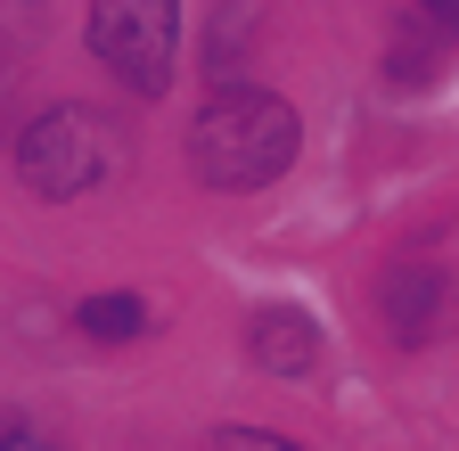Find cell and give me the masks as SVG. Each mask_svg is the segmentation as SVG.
Instances as JSON below:
<instances>
[{"instance_id": "6da1fadb", "label": "cell", "mask_w": 459, "mask_h": 451, "mask_svg": "<svg viewBox=\"0 0 459 451\" xmlns=\"http://www.w3.org/2000/svg\"><path fill=\"white\" fill-rule=\"evenodd\" d=\"M296 107L279 91H213L189 132V164L205 189H271L296 164Z\"/></svg>"}, {"instance_id": "7a4b0ae2", "label": "cell", "mask_w": 459, "mask_h": 451, "mask_svg": "<svg viewBox=\"0 0 459 451\" xmlns=\"http://www.w3.org/2000/svg\"><path fill=\"white\" fill-rule=\"evenodd\" d=\"M91 49L115 82L156 99L172 82V49H181V0H91Z\"/></svg>"}, {"instance_id": "3957f363", "label": "cell", "mask_w": 459, "mask_h": 451, "mask_svg": "<svg viewBox=\"0 0 459 451\" xmlns=\"http://www.w3.org/2000/svg\"><path fill=\"white\" fill-rule=\"evenodd\" d=\"M107 164H115V140L91 107H49L17 140V173L33 197H82L91 181H107Z\"/></svg>"}, {"instance_id": "277c9868", "label": "cell", "mask_w": 459, "mask_h": 451, "mask_svg": "<svg viewBox=\"0 0 459 451\" xmlns=\"http://www.w3.org/2000/svg\"><path fill=\"white\" fill-rule=\"evenodd\" d=\"M377 312L402 345H435L443 328H459V271L443 263H402L385 288H377Z\"/></svg>"}, {"instance_id": "5b68a950", "label": "cell", "mask_w": 459, "mask_h": 451, "mask_svg": "<svg viewBox=\"0 0 459 451\" xmlns=\"http://www.w3.org/2000/svg\"><path fill=\"white\" fill-rule=\"evenodd\" d=\"M247 353L263 361V369H312L320 361V336H312V320L296 312V304H271V312H255V328H247Z\"/></svg>"}, {"instance_id": "8992f818", "label": "cell", "mask_w": 459, "mask_h": 451, "mask_svg": "<svg viewBox=\"0 0 459 451\" xmlns=\"http://www.w3.org/2000/svg\"><path fill=\"white\" fill-rule=\"evenodd\" d=\"M140 320H148V304H140V296H91V304L74 312V328H82V336H99V345H124V336H140Z\"/></svg>"}, {"instance_id": "52a82bcc", "label": "cell", "mask_w": 459, "mask_h": 451, "mask_svg": "<svg viewBox=\"0 0 459 451\" xmlns=\"http://www.w3.org/2000/svg\"><path fill=\"white\" fill-rule=\"evenodd\" d=\"M213 451H304V443H287V435H255V427H221Z\"/></svg>"}, {"instance_id": "ba28073f", "label": "cell", "mask_w": 459, "mask_h": 451, "mask_svg": "<svg viewBox=\"0 0 459 451\" xmlns=\"http://www.w3.org/2000/svg\"><path fill=\"white\" fill-rule=\"evenodd\" d=\"M0 451H57L49 435H33V427H9V435H0Z\"/></svg>"}, {"instance_id": "9c48e42d", "label": "cell", "mask_w": 459, "mask_h": 451, "mask_svg": "<svg viewBox=\"0 0 459 451\" xmlns=\"http://www.w3.org/2000/svg\"><path fill=\"white\" fill-rule=\"evenodd\" d=\"M427 17H443V25H459V0H419Z\"/></svg>"}]
</instances>
